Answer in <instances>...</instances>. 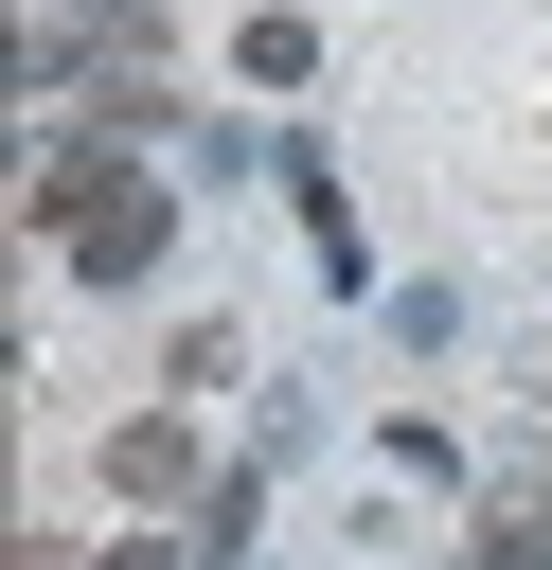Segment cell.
Masks as SVG:
<instances>
[{
	"label": "cell",
	"mask_w": 552,
	"mask_h": 570,
	"mask_svg": "<svg viewBox=\"0 0 552 570\" xmlns=\"http://www.w3.org/2000/svg\"><path fill=\"white\" fill-rule=\"evenodd\" d=\"M36 232L71 249V285H142L178 249V196L142 160H107V142H36Z\"/></svg>",
	"instance_id": "cell-1"
},
{
	"label": "cell",
	"mask_w": 552,
	"mask_h": 570,
	"mask_svg": "<svg viewBox=\"0 0 552 570\" xmlns=\"http://www.w3.org/2000/svg\"><path fill=\"white\" fill-rule=\"evenodd\" d=\"M107 481H125V517H160V499H196V428H178V410H142V428H107Z\"/></svg>",
	"instance_id": "cell-2"
},
{
	"label": "cell",
	"mask_w": 552,
	"mask_h": 570,
	"mask_svg": "<svg viewBox=\"0 0 552 570\" xmlns=\"http://www.w3.org/2000/svg\"><path fill=\"white\" fill-rule=\"evenodd\" d=\"M231 53H249V89H303V71H321V36H303V18H249Z\"/></svg>",
	"instance_id": "cell-3"
},
{
	"label": "cell",
	"mask_w": 552,
	"mask_h": 570,
	"mask_svg": "<svg viewBox=\"0 0 552 570\" xmlns=\"http://www.w3.org/2000/svg\"><path fill=\"white\" fill-rule=\"evenodd\" d=\"M249 517H267V481H249V463H231V481H214V499H196V552H214V570H231V552H249Z\"/></svg>",
	"instance_id": "cell-4"
},
{
	"label": "cell",
	"mask_w": 552,
	"mask_h": 570,
	"mask_svg": "<svg viewBox=\"0 0 552 570\" xmlns=\"http://www.w3.org/2000/svg\"><path fill=\"white\" fill-rule=\"evenodd\" d=\"M481 570H552V499H499L481 517Z\"/></svg>",
	"instance_id": "cell-5"
},
{
	"label": "cell",
	"mask_w": 552,
	"mask_h": 570,
	"mask_svg": "<svg viewBox=\"0 0 552 570\" xmlns=\"http://www.w3.org/2000/svg\"><path fill=\"white\" fill-rule=\"evenodd\" d=\"M89 570H178V552H160V534H125V552H89Z\"/></svg>",
	"instance_id": "cell-6"
}]
</instances>
